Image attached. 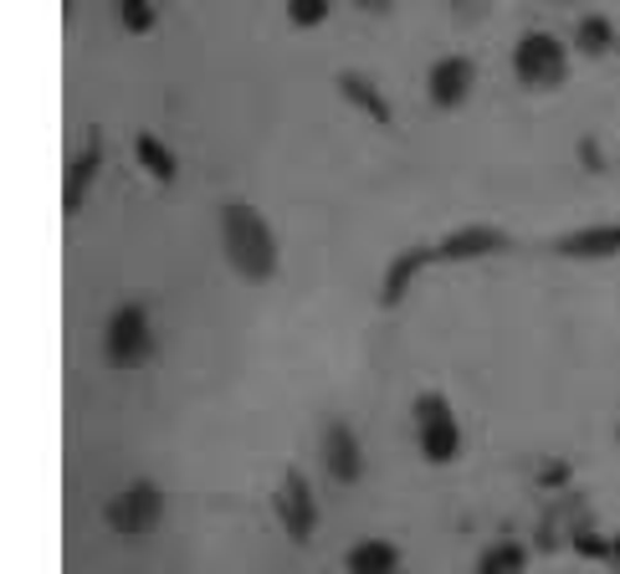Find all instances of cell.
<instances>
[{
    "mask_svg": "<svg viewBox=\"0 0 620 574\" xmlns=\"http://www.w3.org/2000/svg\"><path fill=\"white\" fill-rule=\"evenodd\" d=\"M221 252L231 262V272L247 282H272L282 272L278 231L267 226V215L241 195H231L221 205Z\"/></svg>",
    "mask_w": 620,
    "mask_h": 574,
    "instance_id": "6da1fadb",
    "label": "cell"
},
{
    "mask_svg": "<svg viewBox=\"0 0 620 574\" xmlns=\"http://www.w3.org/2000/svg\"><path fill=\"white\" fill-rule=\"evenodd\" d=\"M410 415H416V441H421V456L431 462V467H451V462L462 456V426H457L451 401L441 395V390H421V395H416V405H410Z\"/></svg>",
    "mask_w": 620,
    "mask_h": 574,
    "instance_id": "7a4b0ae2",
    "label": "cell"
},
{
    "mask_svg": "<svg viewBox=\"0 0 620 574\" xmlns=\"http://www.w3.org/2000/svg\"><path fill=\"white\" fill-rule=\"evenodd\" d=\"M513 78L533 93H554L569 82V47L554 31H523L513 47Z\"/></svg>",
    "mask_w": 620,
    "mask_h": 574,
    "instance_id": "3957f363",
    "label": "cell"
},
{
    "mask_svg": "<svg viewBox=\"0 0 620 574\" xmlns=\"http://www.w3.org/2000/svg\"><path fill=\"white\" fill-rule=\"evenodd\" d=\"M164 518V493H159V482L149 477H133L113 503L103 507V523L113 528L119 538H149Z\"/></svg>",
    "mask_w": 620,
    "mask_h": 574,
    "instance_id": "277c9868",
    "label": "cell"
},
{
    "mask_svg": "<svg viewBox=\"0 0 620 574\" xmlns=\"http://www.w3.org/2000/svg\"><path fill=\"white\" fill-rule=\"evenodd\" d=\"M103 354L113 370H133L139 360L154 354V329H149V308L144 303H123L108 313L103 329Z\"/></svg>",
    "mask_w": 620,
    "mask_h": 574,
    "instance_id": "5b68a950",
    "label": "cell"
},
{
    "mask_svg": "<svg viewBox=\"0 0 620 574\" xmlns=\"http://www.w3.org/2000/svg\"><path fill=\"white\" fill-rule=\"evenodd\" d=\"M272 507H278V523H282V534H288L292 544H298V548L313 544V534H318V497H313V482H308L298 467L282 472L278 493H272Z\"/></svg>",
    "mask_w": 620,
    "mask_h": 574,
    "instance_id": "8992f818",
    "label": "cell"
},
{
    "mask_svg": "<svg viewBox=\"0 0 620 574\" xmlns=\"http://www.w3.org/2000/svg\"><path fill=\"white\" fill-rule=\"evenodd\" d=\"M472 88H477V62L462 52L441 57V62H431V72H426V98H431L441 113L462 108L467 98H472Z\"/></svg>",
    "mask_w": 620,
    "mask_h": 574,
    "instance_id": "52a82bcc",
    "label": "cell"
},
{
    "mask_svg": "<svg viewBox=\"0 0 620 574\" xmlns=\"http://www.w3.org/2000/svg\"><path fill=\"white\" fill-rule=\"evenodd\" d=\"M513 252V236L502 226H457L436 241V262H482V256H502Z\"/></svg>",
    "mask_w": 620,
    "mask_h": 574,
    "instance_id": "ba28073f",
    "label": "cell"
},
{
    "mask_svg": "<svg viewBox=\"0 0 620 574\" xmlns=\"http://www.w3.org/2000/svg\"><path fill=\"white\" fill-rule=\"evenodd\" d=\"M323 467H329V477L343 482V487H354V482L364 477V446H359L349 421H329V431H323Z\"/></svg>",
    "mask_w": 620,
    "mask_h": 574,
    "instance_id": "9c48e42d",
    "label": "cell"
},
{
    "mask_svg": "<svg viewBox=\"0 0 620 574\" xmlns=\"http://www.w3.org/2000/svg\"><path fill=\"white\" fill-rule=\"evenodd\" d=\"M98 170H103V139L88 134V139H82L78 154L67 160V190H62V211H67V221H72V215H82V205H88V190H93Z\"/></svg>",
    "mask_w": 620,
    "mask_h": 574,
    "instance_id": "30bf717a",
    "label": "cell"
},
{
    "mask_svg": "<svg viewBox=\"0 0 620 574\" xmlns=\"http://www.w3.org/2000/svg\"><path fill=\"white\" fill-rule=\"evenodd\" d=\"M554 252L564 262H610V256H620V221L564 231V236H554Z\"/></svg>",
    "mask_w": 620,
    "mask_h": 574,
    "instance_id": "8fae6325",
    "label": "cell"
},
{
    "mask_svg": "<svg viewBox=\"0 0 620 574\" xmlns=\"http://www.w3.org/2000/svg\"><path fill=\"white\" fill-rule=\"evenodd\" d=\"M426 268H441V262H436V246H406V252L384 268L380 308H400V303H406V293L416 288V278H421Z\"/></svg>",
    "mask_w": 620,
    "mask_h": 574,
    "instance_id": "7c38bea8",
    "label": "cell"
},
{
    "mask_svg": "<svg viewBox=\"0 0 620 574\" xmlns=\"http://www.w3.org/2000/svg\"><path fill=\"white\" fill-rule=\"evenodd\" d=\"M339 98L349 108H359L370 123H380V129H390V123H396V113H390V103H384V93L374 88L370 78H364V72H339Z\"/></svg>",
    "mask_w": 620,
    "mask_h": 574,
    "instance_id": "4fadbf2b",
    "label": "cell"
},
{
    "mask_svg": "<svg viewBox=\"0 0 620 574\" xmlns=\"http://www.w3.org/2000/svg\"><path fill=\"white\" fill-rule=\"evenodd\" d=\"M133 160H139V170H144L149 180H159V185H174V174H180L174 149L164 144L159 134H149V129H139V134H133Z\"/></svg>",
    "mask_w": 620,
    "mask_h": 574,
    "instance_id": "5bb4252c",
    "label": "cell"
},
{
    "mask_svg": "<svg viewBox=\"0 0 620 574\" xmlns=\"http://www.w3.org/2000/svg\"><path fill=\"white\" fill-rule=\"evenodd\" d=\"M343 570L349 574H400V548L390 538H359L343 554Z\"/></svg>",
    "mask_w": 620,
    "mask_h": 574,
    "instance_id": "9a60e30c",
    "label": "cell"
},
{
    "mask_svg": "<svg viewBox=\"0 0 620 574\" xmlns=\"http://www.w3.org/2000/svg\"><path fill=\"white\" fill-rule=\"evenodd\" d=\"M574 52L580 57H590V62H600V57H610L620 47V31H616V21L610 16H600V11H590V16H580V27H574Z\"/></svg>",
    "mask_w": 620,
    "mask_h": 574,
    "instance_id": "2e32d148",
    "label": "cell"
},
{
    "mask_svg": "<svg viewBox=\"0 0 620 574\" xmlns=\"http://www.w3.org/2000/svg\"><path fill=\"white\" fill-rule=\"evenodd\" d=\"M523 570H528V548L518 538H492L472 564V574H523Z\"/></svg>",
    "mask_w": 620,
    "mask_h": 574,
    "instance_id": "e0dca14e",
    "label": "cell"
},
{
    "mask_svg": "<svg viewBox=\"0 0 620 574\" xmlns=\"http://www.w3.org/2000/svg\"><path fill=\"white\" fill-rule=\"evenodd\" d=\"M119 21H123V31H129V37H149V31H154V21H159L154 0H119Z\"/></svg>",
    "mask_w": 620,
    "mask_h": 574,
    "instance_id": "ac0fdd59",
    "label": "cell"
},
{
    "mask_svg": "<svg viewBox=\"0 0 620 574\" xmlns=\"http://www.w3.org/2000/svg\"><path fill=\"white\" fill-rule=\"evenodd\" d=\"M329 11H333V0H288V21L298 31H318L329 21Z\"/></svg>",
    "mask_w": 620,
    "mask_h": 574,
    "instance_id": "d6986e66",
    "label": "cell"
},
{
    "mask_svg": "<svg viewBox=\"0 0 620 574\" xmlns=\"http://www.w3.org/2000/svg\"><path fill=\"white\" fill-rule=\"evenodd\" d=\"M569 544H574V554H580V560L610 564V538H606V534H594V528H574V538H569Z\"/></svg>",
    "mask_w": 620,
    "mask_h": 574,
    "instance_id": "ffe728a7",
    "label": "cell"
},
{
    "mask_svg": "<svg viewBox=\"0 0 620 574\" xmlns=\"http://www.w3.org/2000/svg\"><path fill=\"white\" fill-rule=\"evenodd\" d=\"M539 482H543V487H564V482H569V462H543Z\"/></svg>",
    "mask_w": 620,
    "mask_h": 574,
    "instance_id": "44dd1931",
    "label": "cell"
},
{
    "mask_svg": "<svg viewBox=\"0 0 620 574\" xmlns=\"http://www.w3.org/2000/svg\"><path fill=\"white\" fill-rule=\"evenodd\" d=\"M354 6H359V11H370V16H384L396 0H354Z\"/></svg>",
    "mask_w": 620,
    "mask_h": 574,
    "instance_id": "7402d4cb",
    "label": "cell"
},
{
    "mask_svg": "<svg viewBox=\"0 0 620 574\" xmlns=\"http://www.w3.org/2000/svg\"><path fill=\"white\" fill-rule=\"evenodd\" d=\"M610 570H616V574H620V534H616V538H610Z\"/></svg>",
    "mask_w": 620,
    "mask_h": 574,
    "instance_id": "603a6c76",
    "label": "cell"
},
{
    "mask_svg": "<svg viewBox=\"0 0 620 574\" xmlns=\"http://www.w3.org/2000/svg\"><path fill=\"white\" fill-rule=\"evenodd\" d=\"M616 57H620V47H616Z\"/></svg>",
    "mask_w": 620,
    "mask_h": 574,
    "instance_id": "cb8c5ba5",
    "label": "cell"
}]
</instances>
